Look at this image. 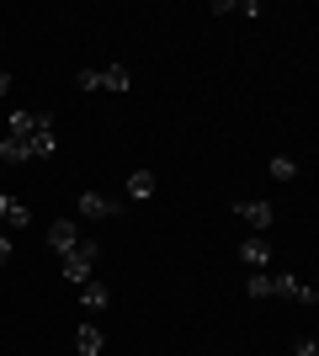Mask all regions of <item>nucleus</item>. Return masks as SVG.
<instances>
[{
	"mask_svg": "<svg viewBox=\"0 0 319 356\" xmlns=\"http://www.w3.org/2000/svg\"><path fill=\"white\" fill-rule=\"evenodd\" d=\"M6 134L22 138L32 160H54V149H59V144H54V118L38 112V106H16L11 122H6Z\"/></svg>",
	"mask_w": 319,
	"mask_h": 356,
	"instance_id": "1",
	"label": "nucleus"
},
{
	"mask_svg": "<svg viewBox=\"0 0 319 356\" xmlns=\"http://www.w3.org/2000/svg\"><path fill=\"white\" fill-rule=\"evenodd\" d=\"M59 261H64V266H59V277H64V282L85 287V282L96 277V261H101V250H96V239H80L75 250H69V255H59Z\"/></svg>",
	"mask_w": 319,
	"mask_h": 356,
	"instance_id": "2",
	"label": "nucleus"
},
{
	"mask_svg": "<svg viewBox=\"0 0 319 356\" xmlns=\"http://www.w3.org/2000/svg\"><path fill=\"white\" fill-rule=\"evenodd\" d=\"M133 86V70L128 64H101V70H80V90H128Z\"/></svg>",
	"mask_w": 319,
	"mask_h": 356,
	"instance_id": "3",
	"label": "nucleus"
},
{
	"mask_svg": "<svg viewBox=\"0 0 319 356\" xmlns=\"http://www.w3.org/2000/svg\"><path fill=\"white\" fill-rule=\"evenodd\" d=\"M272 298H293V303H309V309H314V303H319V287L314 282H298V277L282 271V277H272Z\"/></svg>",
	"mask_w": 319,
	"mask_h": 356,
	"instance_id": "4",
	"label": "nucleus"
},
{
	"mask_svg": "<svg viewBox=\"0 0 319 356\" xmlns=\"http://www.w3.org/2000/svg\"><path fill=\"white\" fill-rule=\"evenodd\" d=\"M75 208H80V218H117L122 202H117V197H101V192H80Z\"/></svg>",
	"mask_w": 319,
	"mask_h": 356,
	"instance_id": "5",
	"label": "nucleus"
},
{
	"mask_svg": "<svg viewBox=\"0 0 319 356\" xmlns=\"http://www.w3.org/2000/svg\"><path fill=\"white\" fill-rule=\"evenodd\" d=\"M80 239H85V234H80V223H75V218H54V229H48V245H54V255H69Z\"/></svg>",
	"mask_w": 319,
	"mask_h": 356,
	"instance_id": "6",
	"label": "nucleus"
},
{
	"mask_svg": "<svg viewBox=\"0 0 319 356\" xmlns=\"http://www.w3.org/2000/svg\"><path fill=\"white\" fill-rule=\"evenodd\" d=\"M240 261H245V266H272V245H266V234H245L240 239Z\"/></svg>",
	"mask_w": 319,
	"mask_h": 356,
	"instance_id": "7",
	"label": "nucleus"
},
{
	"mask_svg": "<svg viewBox=\"0 0 319 356\" xmlns=\"http://www.w3.org/2000/svg\"><path fill=\"white\" fill-rule=\"evenodd\" d=\"M27 223H32V208H27V202H16V197H6V192H0V229L11 234V229H27Z\"/></svg>",
	"mask_w": 319,
	"mask_h": 356,
	"instance_id": "8",
	"label": "nucleus"
},
{
	"mask_svg": "<svg viewBox=\"0 0 319 356\" xmlns=\"http://www.w3.org/2000/svg\"><path fill=\"white\" fill-rule=\"evenodd\" d=\"M234 213H240V223H250L256 234H261V229H272V218H277V213H272V202H240Z\"/></svg>",
	"mask_w": 319,
	"mask_h": 356,
	"instance_id": "9",
	"label": "nucleus"
},
{
	"mask_svg": "<svg viewBox=\"0 0 319 356\" xmlns=\"http://www.w3.org/2000/svg\"><path fill=\"white\" fill-rule=\"evenodd\" d=\"M122 192H128V202H149L154 197V170H133V176L122 181Z\"/></svg>",
	"mask_w": 319,
	"mask_h": 356,
	"instance_id": "10",
	"label": "nucleus"
},
{
	"mask_svg": "<svg viewBox=\"0 0 319 356\" xmlns=\"http://www.w3.org/2000/svg\"><path fill=\"white\" fill-rule=\"evenodd\" d=\"M75 346H80V356H101L106 335H101L96 325H80V330H75Z\"/></svg>",
	"mask_w": 319,
	"mask_h": 356,
	"instance_id": "11",
	"label": "nucleus"
},
{
	"mask_svg": "<svg viewBox=\"0 0 319 356\" xmlns=\"http://www.w3.org/2000/svg\"><path fill=\"white\" fill-rule=\"evenodd\" d=\"M80 303H85V309H106V303H112V293H106V282H96V277H91V282H85V287H80Z\"/></svg>",
	"mask_w": 319,
	"mask_h": 356,
	"instance_id": "12",
	"label": "nucleus"
},
{
	"mask_svg": "<svg viewBox=\"0 0 319 356\" xmlns=\"http://www.w3.org/2000/svg\"><path fill=\"white\" fill-rule=\"evenodd\" d=\"M213 16H261V6H256V0H218Z\"/></svg>",
	"mask_w": 319,
	"mask_h": 356,
	"instance_id": "13",
	"label": "nucleus"
},
{
	"mask_svg": "<svg viewBox=\"0 0 319 356\" xmlns=\"http://www.w3.org/2000/svg\"><path fill=\"white\" fill-rule=\"evenodd\" d=\"M266 170H272V181H293V176H298V165H293L288 154H272V165H266Z\"/></svg>",
	"mask_w": 319,
	"mask_h": 356,
	"instance_id": "14",
	"label": "nucleus"
},
{
	"mask_svg": "<svg viewBox=\"0 0 319 356\" xmlns=\"http://www.w3.org/2000/svg\"><path fill=\"white\" fill-rule=\"evenodd\" d=\"M245 293H250V298H272V277H266V271H250Z\"/></svg>",
	"mask_w": 319,
	"mask_h": 356,
	"instance_id": "15",
	"label": "nucleus"
},
{
	"mask_svg": "<svg viewBox=\"0 0 319 356\" xmlns=\"http://www.w3.org/2000/svg\"><path fill=\"white\" fill-rule=\"evenodd\" d=\"M293 351H298V356H319V341H314V335H304V341L293 346Z\"/></svg>",
	"mask_w": 319,
	"mask_h": 356,
	"instance_id": "16",
	"label": "nucleus"
},
{
	"mask_svg": "<svg viewBox=\"0 0 319 356\" xmlns=\"http://www.w3.org/2000/svg\"><path fill=\"white\" fill-rule=\"evenodd\" d=\"M6 261H11V234L0 229V266H6Z\"/></svg>",
	"mask_w": 319,
	"mask_h": 356,
	"instance_id": "17",
	"label": "nucleus"
},
{
	"mask_svg": "<svg viewBox=\"0 0 319 356\" xmlns=\"http://www.w3.org/2000/svg\"><path fill=\"white\" fill-rule=\"evenodd\" d=\"M6 90H11V74H6V70H0V96H6Z\"/></svg>",
	"mask_w": 319,
	"mask_h": 356,
	"instance_id": "18",
	"label": "nucleus"
}]
</instances>
